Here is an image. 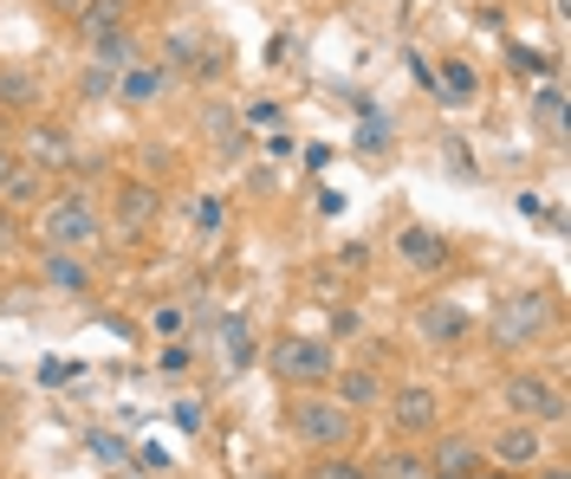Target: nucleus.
<instances>
[{
    "mask_svg": "<svg viewBox=\"0 0 571 479\" xmlns=\"http://www.w3.org/2000/svg\"><path fill=\"white\" fill-rule=\"evenodd\" d=\"M286 421H293V441H299L305 453H338V447H351V435H357V415H351L332 389H299L293 408H286Z\"/></svg>",
    "mask_w": 571,
    "mask_h": 479,
    "instance_id": "nucleus-1",
    "label": "nucleus"
},
{
    "mask_svg": "<svg viewBox=\"0 0 571 479\" xmlns=\"http://www.w3.org/2000/svg\"><path fill=\"white\" fill-rule=\"evenodd\" d=\"M39 233H46V247L85 253V247L105 240V214H98V201L85 188H66V194H46L39 201Z\"/></svg>",
    "mask_w": 571,
    "mask_h": 479,
    "instance_id": "nucleus-2",
    "label": "nucleus"
},
{
    "mask_svg": "<svg viewBox=\"0 0 571 479\" xmlns=\"http://www.w3.org/2000/svg\"><path fill=\"white\" fill-rule=\"evenodd\" d=\"M267 363H273V376H286L293 389H325V382H332V369H338V350H332L325 337L286 331V337H273Z\"/></svg>",
    "mask_w": 571,
    "mask_h": 479,
    "instance_id": "nucleus-3",
    "label": "nucleus"
},
{
    "mask_svg": "<svg viewBox=\"0 0 571 479\" xmlns=\"http://www.w3.org/2000/svg\"><path fill=\"white\" fill-rule=\"evenodd\" d=\"M500 402H506L513 421H539V428L565 421V396H559V382H552L545 369H513V376L500 382Z\"/></svg>",
    "mask_w": 571,
    "mask_h": 479,
    "instance_id": "nucleus-4",
    "label": "nucleus"
},
{
    "mask_svg": "<svg viewBox=\"0 0 571 479\" xmlns=\"http://www.w3.org/2000/svg\"><path fill=\"white\" fill-rule=\"evenodd\" d=\"M545 325H552V298H506L494 318H488V343H494L500 357H513V350H526V343H539L545 337Z\"/></svg>",
    "mask_w": 571,
    "mask_h": 479,
    "instance_id": "nucleus-5",
    "label": "nucleus"
},
{
    "mask_svg": "<svg viewBox=\"0 0 571 479\" xmlns=\"http://www.w3.org/2000/svg\"><path fill=\"white\" fill-rule=\"evenodd\" d=\"M156 214H163V188H156L150 176H124V182H111V227L124 233V240L150 233Z\"/></svg>",
    "mask_w": 571,
    "mask_h": 479,
    "instance_id": "nucleus-6",
    "label": "nucleus"
},
{
    "mask_svg": "<svg viewBox=\"0 0 571 479\" xmlns=\"http://www.w3.org/2000/svg\"><path fill=\"white\" fill-rule=\"evenodd\" d=\"M488 460H494L500 473H526V467H539L545 460V428L539 421H506L494 435V447H488Z\"/></svg>",
    "mask_w": 571,
    "mask_h": 479,
    "instance_id": "nucleus-7",
    "label": "nucleus"
},
{
    "mask_svg": "<svg viewBox=\"0 0 571 479\" xmlns=\"http://www.w3.org/2000/svg\"><path fill=\"white\" fill-rule=\"evenodd\" d=\"M422 460H429V473H435V479H474V473H488V447L474 441V435H435Z\"/></svg>",
    "mask_w": 571,
    "mask_h": 479,
    "instance_id": "nucleus-8",
    "label": "nucleus"
},
{
    "mask_svg": "<svg viewBox=\"0 0 571 479\" xmlns=\"http://www.w3.org/2000/svg\"><path fill=\"white\" fill-rule=\"evenodd\" d=\"M435 415H442V402H435V389H422V382H403V389L390 396V428H396L403 441L435 435Z\"/></svg>",
    "mask_w": 571,
    "mask_h": 479,
    "instance_id": "nucleus-9",
    "label": "nucleus"
},
{
    "mask_svg": "<svg viewBox=\"0 0 571 479\" xmlns=\"http://www.w3.org/2000/svg\"><path fill=\"white\" fill-rule=\"evenodd\" d=\"M396 259H403L410 272H449V266H455V240L435 233V227H403V233H396Z\"/></svg>",
    "mask_w": 571,
    "mask_h": 479,
    "instance_id": "nucleus-10",
    "label": "nucleus"
},
{
    "mask_svg": "<svg viewBox=\"0 0 571 479\" xmlns=\"http://www.w3.org/2000/svg\"><path fill=\"white\" fill-rule=\"evenodd\" d=\"M467 331H474V318L461 311L455 298H422L416 305V337L422 343H461Z\"/></svg>",
    "mask_w": 571,
    "mask_h": 479,
    "instance_id": "nucleus-11",
    "label": "nucleus"
},
{
    "mask_svg": "<svg viewBox=\"0 0 571 479\" xmlns=\"http://www.w3.org/2000/svg\"><path fill=\"white\" fill-rule=\"evenodd\" d=\"M20 156H27L33 169H46V176H59V169L72 162V130H59L52 117H33V130H27Z\"/></svg>",
    "mask_w": 571,
    "mask_h": 479,
    "instance_id": "nucleus-12",
    "label": "nucleus"
},
{
    "mask_svg": "<svg viewBox=\"0 0 571 479\" xmlns=\"http://www.w3.org/2000/svg\"><path fill=\"white\" fill-rule=\"evenodd\" d=\"M325 389H332V396H338L351 415H364V408H377V402H383V376H377L371 363H338Z\"/></svg>",
    "mask_w": 571,
    "mask_h": 479,
    "instance_id": "nucleus-13",
    "label": "nucleus"
},
{
    "mask_svg": "<svg viewBox=\"0 0 571 479\" xmlns=\"http://www.w3.org/2000/svg\"><path fill=\"white\" fill-rule=\"evenodd\" d=\"M39 201H46V169L13 156V169L0 176V208H39Z\"/></svg>",
    "mask_w": 571,
    "mask_h": 479,
    "instance_id": "nucleus-14",
    "label": "nucleus"
},
{
    "mask_svg": "<svg viewBox=\"0 0 571 479\" xmlns=\"http://www.w3.org/2000/svg\"><path fill=\"white\" fill-rule=\"evenodd\" d=\"M39 272H46V286L52 292H91V266L78 253H66V247H46V259H39Z\"/></svg>",
    "mask_w": 571,
    "mask_h": 479,
    "instance_id": "nucleus-15",
    "label": "nucleus"
},
{
    "mask_svg": "<svg viewBox=\"0 0 571 479\" xmlns=\"http://www.w3.org/2000/svg\"><path fill=\"white\" fill-rule=\"evenodd\" d=\"M124 13H130V0H78V33H85V46L105 33H124Z\"/></svg>",
    "mask_w": 571,
    "mask_h": 479,
    "instance_id": "nucleus-16",
    "label": "nucleus"
},
{
    "mask_svg": "<svg viewBox=\"0 0 571 479\" xmlns=\"http://www.w3.org/2000/svg\"><path fill=\"white\" fill-rule=\"evenodd\" d=\"M163 91H169V66H144V59H137L130 72L117 78V98H124V104H156Z\"/></svg>",
    "mask_w": 571,
    "mask_h": 479,
    "instance_id": "nucleus-17",
    "label": "nucleus"
},
{
    "mask_svg": "<svg viewBox=\"0 0 571 479\" xmlns=\"http://www.w3.org/2000/svg\"><path fill=\"white\" fill-rule=\"evenodd\" d=\"M435 98H442V104H474V98H481V72H474L467 59H442V72H435Z\"/></svg>",
    "mask_w": 571,
    "mask_h": 479,
    "instance_id": "nucleus-18",
    "label": "nucleus"
},
{
    "mask_svg": "<svg viewBox=\"0 0 571 479\" xmlns=\"http://www.w3.org/2000/svg\"><path fill=\"white\" fill-rule=\"evenodd\" d=\"M0 104H7V111H33V117H39L46 91H39L33 72H0Z\"/></svg>",
    "mask_w": 571,
    "mask_h": 479,
    "instance_id": "nucleus-19",
    "label": "nucleus"
},
{
    "mask_svg": "<svg viewBox=\"0 0 571 479\" xmlns=\"http://www.w3.org/2000/svg\"><path fill=\"white\" fill-rule=\"evenodd\" d=\"M371 473L377 479H429V460H422L416 447H390V453L371 460Z\"/></svg>",
    "mask_w": 571,
    "mask_h": 479,
    "instance_id": "nucleus-20",
    "label": "nucleus"
},
{
    "mask_svg": "<svg viewBox=\"0 0 571 479\" xmlns=\"http://www.w3.org/2000/svg\"><path fill=\"white\" fill-rule=\"evenodd\" d=\"M117 66H105V59H91V66H85V72H78V98H85V104H105V98H117Z\"/></svg>",
    "mask_w": 571,
    "mask_h": 479,
    "instance_id": "nucleus-21",
    "label": "nucleus"
},
{
    "mask_svg": "<svg viewBox=\"0 0 571 479\" xmlns=\"http://www.w3.org/2000/svg\"><path fill=\"white\" fill-rule=\"evenodd\" d=\"M533 123L545 130V137H559V130H565V91H559V84H539V91H533Z\"/></svg>",
    "mask_w": 571,
    "mask_h": 479,
    "instance_id": "nucleus-22",
    "label": "nucleus"
},
{
    "mask_svg": "<svg viewBox=\"0 0 571 479\" xmlns=\"http://www.w3.org/2000/svg\"><path fill=\"white\" fill-rule=\"evenodd\" d=\"M195 52H201V33H195V27H176V33H163V66H169V72H189Z\"/></svg>",
    "mask_w": 571,
    "mask_h": 479,
    "instance_id": "nucleus-23",
    "label": "nucleus"
},
{
    "mask_svg": "<svg viewBox=\"0 0 571 479\" xmlns=\"http://www.w3.org/2000/svg\"><path fill=\"white\" fill-rule=\"evenodd\" d=\"M305 479H364V460H351V453H312V467H305Z\"/></svg>",
    "mask_w": 571,
    "mask_h": 479,
    "instance_id": "nucleus-24",
    "label": "nucleus"
},
{
    "mask_svg": "<svg viewBox=\"0 0 571 479\" xmlns=\"http://www.w3.org/2000/svg\"><path fill=\"white\" fill-rule=\"evenodd\" d=\"M195 233H201V240H221V233H228V201H221V194H201V201H195Z\"/></svg>",
    "mask_w": 571,
    "mask_h": 479,
    "instance_id": "nucleus-25",
    "label": "nucleus"
},
{
    "mask_svg": "<svg viewBox=\"0 0 571 479\" xmlns=\"http://www.w3.org/2000/svg\"><path fill=\"white\" fill-rule=\"evenodd\" d=\"M221 72H228V46H221V39H201V52H195L189 78H195V84H215Z\"/></svg>",
    "mask_w": 571,
    "mask_h": 479,
    "instance_id": "nucleus-26",
    "label": "nucleus"
},
{
    "mask_svg": "<svg viewBox=\"0 0 571 479\" xmlns=\"http://www.w3.org/2000/svg\"><path fill=\"white\" fill-rule=\"evenodd\" d=\"M506 66H513L520 78H526V72H539V78L552 72V59H545V52H533V46H506Z\"/></svg>",
    "mask_w": 571,
    "mask_h": 479,
    "instance_id": "nucleus-27",
    "label": "nucleus"
},
{
    "mask_svg": "<svg viewBox=\"0 0 571 479\" xmlns=\"http://www.w3.org/2000/svg\"><path fill=\"white\" fill-rule=\"evenodd\" d=\"M150 331L156 337H176V331H183V305H150Z\"/></svg>",
    "mask_w": 571,
    "mask_h": 479,
    "instance_id": "nucleus-28",
    "label": "nucleus"
},
{
    "mask_svg": "<svg viewBox=\"0 0 571 479\" xmlns=\"http://www.w3.org/2000/svg\"><path fill=\"white\" fill-rule=\"evenodd\" d=\"M228 350H234V369L254 363V343H247V325H240V318H228Z\"/></svg>",
    "mask_w": 571,
    "mask_h": 479,
    "instance_id": "nucleus-29",
    "label": "nucleus"
},
{
    "mask_svg": "<svg viewBox=\"0 0 571 479\" xmlns=\"http://www.w3.org/2000/svg\"><path fill=\"white\" fill-rule=\"evenodd\" d=\"M20 247V208H0V259Z\"/></svg>",
    "mask_w": 571,
    "mask_h": 479,
    "instance_id": "nucleus-30",
    "label": "nucleus"
},
{
    "mask_svg": "<svg viewBox=\"0 0 571 479\" xmlns=\"http://www.w3.org/2000/svg\"><path fill=\"white\" fill-rule=\"evenodd\" d=\"M183 369H189V343H169L163 350V376H183Z\"/></svg>",
    "mask_w": 571,
    "mask_h": 479,
    "instance_id": "nucleus-31",
    "label": "nucleus"
},
{
    "mask_svg": "<svg viewBox=\"0 0 571 479\" xmlns=\"http://www.w3.org/2000/svg\"><path fill=\"white\" fill-rule=\"evenodd\" d=\"M410 78H416L422 91H435V66H429V59H422V52H410Z\"/></svg>",
    "mask_w": 571,
    "mask_h": 479,
    "instance_id": "nucleus-32",
    "label": "nucleus"
},
{
    "mask_svg": "<svg viewBox=\"0 0 571 479\" xmlns=\"http://www.w3.org/2000/svg\"><path fill=\"white\" fill-rule=\"evenodd\" d=\"M247 123H254V130H273V123H279V104H247Z\"/></svg>",
    "mask_w": 571,
    "mask_h": 479,
    "instance_id": "nucleus-33",
    "label": "nucleus"
},
{
    "mask_svg": "<svg viewBox=\"0 0 571 479\" xmlns=\"http://www.w3.org/2000/svg\"><path fill=\"white\" fill-rule=\"evenodd\" d=\"M72 376H78V363H46L39 369V382H72Z\"/></svg>",
    "mask_w": 571,
    "mask_h": 479,
    "instance_id": "nucleus-34",
    "label": "nucleus"
},
{
    "mask_svg": "<svg viewBox=\"0 0 571 479\" xmlns=\"http://www.w3.org/2000/svg\"><path fill=\"white\" fill-rule=\"evenodd\" d=\"M13 156H20V149H13V143L0 149V176H7V169H13Z\"/></svg>",
    "mask_w": 571,
    "mask_h": 479,
    "instance_id": "nucleus-35",
    "label": "nucleus"
},
{
    "mask_svg": "<svg viewBox=\"0 0 571 479\" xmlns=\"http://www.w3.org/2000/svg\"><path fill=\"white\" fill-rule=\"evenodd\" d=\"M539 479H571L565 467H539Z\"/></svg>",
    "mask_w": 571,
    "mask_h": 479,
    "instance_id": "nucleus-36",
    "label": "nucleus"
},
{
    "mask_svg": "<svg viewBox=\"0 0 571 479\" xmlns=\"http://www.w3.org/2000/svg\"><path fill=\"white\" fill-rule=\"evenodd\" d=\"M474 479H513V473H500V467H488V473H474Z\"/></svg>",
    "mask_w": 571,
    "mask_h": 479,
    "instance_id": "nucleus-37",
    "label": "nucleus"
},
{
    "mask_svg": "<svg viewBox=\"0 0 571 479\" xmlns=\"http://www.w3.org/2000/svg\"><path fill=\"white\" fill-rule=\"evenodd\" d=\"M0 149H7V117H0Z\"/></svg>",
    "mask_w": 571,
    "mask_h": 479,
    "instance_id": "nucleus-38",
    "label": "nucleus"
}]
</instances>
